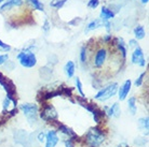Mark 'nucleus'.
<instances>
[{
  "instance_id": "obj_19",
  "label": "nucleus",
  "mask_w": 149,
  "mask_h": 147,
  "mask_svg": "<svg viewBox=\"0 0 149 147\" xmlns=\"http://www.w3.org/2000/svg\"><path fill=\"white\" fill-rule=\"evenodd\" d=\"M134 37H135V40H142L144 39L146 36V32H145V28L143 27V26L138 25L136 26L134 28Z\"/></svg>"
},
{
  "instance_id": "obj_24",
  "label": "nucleus",
  "mask_w": 149,
  "mask_h": 147,
  "mask_svg": "<svg viewBox=\"0 0 149 147\" xmlns=\"http://www.w3.org/2000/svg\"><path fill=\"white\" fill-rule=\"evenodd\" d=\"M146 75V72H143L139 76H138V78L135 81V86L136 87H139V86H142L143 85V82H144V77H145Z\"/></svg>"
},
{
  "instance_id": "obj_25",
  "label": "nucleus",
  "mask_w": 149,
  "mask_h": 147,
  "mask_svg": "<svg viewBox=\"0 0 149 147\" xmlns=\"http://www.w3.org/2000/svg\"><path fill=\"white\" fill-rule=\"evenodd\" d=\"M64 146L65 147H76V141L72 139H66L64 141Z\"/></svg>"
},
{
  "instance_id": "obj_22",
  "label": "nucleus",
  "mask_w": 149,
  "mask_h": 147,
  "mask_svg": "<svg viewBox=\"0 0 149 147\" xmlns=\"http://www.w3.org/2000/svg\"><path fill=\"white\" fill-rule=\"evenodd\" d=\"M88 60V48L86 46H82L80 49V63L82 65H86Z\"/></svg>"
},
{
  "instance_id": "obj_9",
  "label": "nucleus",
  "mask_w": 149,
  "mask_h": 147,
  "mask_svg": "<svg viewBox=\"0 0 149 147\" xmlns=\"http://www.w3.org/2000/svg\"><path fill=\"white\" fill-rule=\"evenodd\" d=\"M56 126H57V132L58 133H62L64 136H66V139H72V140L77 141L78 140V135H77V133L74 132V130L70 128V127H68L67 125H64V124H61V122H55Z\"/></svg>"
},
{
  "instance_id": "obj_29",
  "label": "nucleus",
  "mask_w": 149,
  "mask_h": 147,
  "mask_svg": "<svg viewBox=\"0 0 149 147\" xmlns=\"http://www.w3.org/2000/svg\"><path fill=\"white\" fill-rule=\"evenodd\" d=\"M45 140V132H43V131H41V132L38 133L37 135V141L39 142V143H43Z\"/></svg>"
},
{
  "instance_id": "obj_31",
  "label": "nucleus",
  "mask_w": 149,
  "mask_h": 147,
  "mask_svg": "<svg viewBox=\"0 0 149 147\" xmlns=\"http://www.w3.org/2000/svg\"><path fill=\"white\" fill-rule=\"evenodd\" d=\"M42 28H43L45 31H49V30H50V23H49L48 19H45V24H43V26H42Z\"/></svg>"
},
{
  "instance_id": "obj_26",
  "label": "nucleus",
  "mask_w": 149,
  "mask_h": 147,
  "mask_svg": "<svg viewBox=\"0 0 149 147\" xmlns=\"http://www.w3.org/2000/svg\"><path fill=\"white\" fill-rule=\"evenodd\" d=\"M0 49H2L3 52H9L11 49V46L9 44H6L3 41L0 39Z\"/></svg>"
},
{
  "instance_id": "obj_30",
  "label": "nucleus",
  "mask_w": 149,
  "mask_h": 147,
  "mask_svg": "<svg viewBox=\"0 0 149 147\" xmlns=\"http://www.w3.org/2000/svg\"><path fill=\"white\" fill-rule=\"evenodd\" d=\"M136 46H138V44H137V40H135V39H132V40L129 41V47H131V48H135Z\"/></svg>"
},
{
  "instance_id": "obj_2",
  "label": "nucleus",
  "mask_w": 149,
  "mask_h": 147,
  "mask_svg": "<svg viewBox=\"0 0 149 147\" xmlns=\"http://www.w3.org/2000/svg\"><path fill=\"white\" fill-rule=\"evenodd\" d=\"M19 110L22 112L24 116L26 117L27 122L34 125L37 124L39 119V107L37 104L34 103H23L19 105Z\"/></svg>"
},
{
  "instance_id": "obj_8",
  "label": "nucleus",
  "mask_w": 149,
  "mask_h": 147,
  "mask_svg": "<svg viewBox=\"0 0 149 147\" xmlns=\"http://www.w3.org/2000/svg\"><path fill=\"white\" fill-rule=\"evenodd\" d=\"M131 61L133 65H138L139 67L146 66V59L144 56V51L142 49L141 46H136L134 51L132 53V57H131Z\"/></svg>"
},
{
  "instance_id": "obj_23",
  "label": "nucleus",
  "mask_w": 149,
  "mask_h": 147,
  "mask_svg": "<svg viewBox=\"0 0 149 147\" xmlns=\"http://www.w3.org/2000/svg\"><path fill=\"white\" fill-rule=\"evenodd\" d=\"M66 1H67V0H52L50 5L53 8H55V9H61L64 4L66 3Z\"/></svg>"
},
{
  "instance_id": "obj_7",
  "label": "nucleus",
  "mask_w": 149,
  "mask_h": 147,
  "mask_svg": "<svg viewBox=\"0 0 149 147\" xmlns=\"http://www.w3.org/2000/svg\"><path fill=\"white\" fill-rule=\"evenodd\" d=\"M58 142H60V136L56 130L50 129L45 132V147H56Z\"/></svg>"
},
{
  "instance_id": "obj_18",
  "label": "nucleus",
  "mask_w": 149,
  "mask_h": 147,
  "mask_svg": "<svg viewBox=\"0 0 149 147\" xmlns=\"http://www.w3.org/2000/svg\"><path fill=\"white\" fill-rule=\"evenodd\" d=\"M138 127L142 131H145L146 133H148V129H149V118L148 116H145V117H141L138 119Z\"/></svg>"
},
{
  "instance_id": "obj_34",
  "label": "nucleus",
  "mask_w": 149,
  "mask_h": 147,
  "mask_svg": "<svg viewBox=\"0 0 149 147\" xmlns=\"http://www.w3.org/2000/svg\"><path fill=\"white\" fill-rule=\"evenodd\" d=\"M141 1H142V3H144V4H145V3H147V2H148L149 0H141Z\"/></svg>"
},
{
  "instance_id": "obj_14",
  "label": "nucleus",
  "mask_w": 149,
  "mask_h": 147,
  "mask_svg": "<svg viewBox=\"0 0 149 147\" xmlns=\"http://www.w3.org/2000/svg\"><path fill=\"white\" fill-rule=\"evenodd\" d=\"M64 72H65V74H66V76L68 78L74 77V72H76V65H74V61L68 60L67 63H65V66H64Z\"/></svg>"
},
{
  "instance_id": "obj_15",
  "label": "nucleus",
  "mask_w": 149,
  "mask_h": 147,
  "mask_svg": "<svg viewBox=\"0 0 149 147\" xmlns=\"http://www.w3.org/2000/svg\"><path fill=\"white\" fill-rule=\"evenodd\" d=\"M22 4H23V0H7V1L1 5L0 10L2 12L8 11V10H10L11 8L19 7V5H22Z\"/></svg>"
},
{
  "instance_id": "obj_11",
  "label": "nucleus",
  "mask_w": 149,
  "mask_h": 147,
  "mask_svg": "<svg viewBox=\"0 0 149 147\" xmlns=\"http://www.w3.org/2000/svg\"><path fill=\"white\" fill-rule=\"evenodd\" d=\"M131 88H132V81L131 80L124 81V83L120 87H118V91H117V93H118V99L120 101H124L127 98V96H129Z\"/></svg>"
},
{
  "instance_id": "obj_3",
  "label": "nucleus",
  "mask_w": 149,
  "mask_h": 147,
  "mask_svg": "<svg viewBox=\"0 0 149 147\" xmlns=\"http://www.w3.org/2000/svg\"><path fill=\"white\" fill-rule=\"evenodd\" d=\"M31 48H33V46L25 48L24 51L19 52L16 56L21 66L24 67V68L29 69V68H34L37 65V57H36V54L34 52H31Z\"/></svg>"
},
{
  "instance_id": "obj_20",
  "label": "nucleus",
  "mask_w": 149,
  "mask_h": 147,
  "mask_svg": "<svg viewBox=\"0 0 149 147\" xmlns=\"http://www.w3.org/2000/svg\"><path fill=\"white\" fill-rule=\"evenodd\" d=\"M74 83H76V88H77V91L80 95L81 98H86V95H84V91H83V85H82V82L79 77H76L74 80Z\"/></svg>"
},
{
  "instance_id": "obj_17",
  "label": "nucleus",
  "mask_w": 149,
  "mask_h": 147,
  "mask_svg": "<svg viewBox=\"0 0 149 147\" xmlns=\"http://www.w3.org/2000/svg\"><path fill=\"white\" fill-rule=\"evenodd\" d=\"M127 109L129 112L132 116H135L137 113V104H136V98L135 97H131L127 100Z\"/></svg>"
},
{
  "instance_id": "obj_12",
  "label": "nucleus",
  "mask_w": 149,
  "mask_h": 147,
  "mask_svg": "<svg viewBox=\"0 0 149 147\" xmlns=\"http://www.w3.org/2000/svg\"><path fill=\"white\" fill-rule=\"evenodd\" d=\"M115 45H116V47H117L118 53L122 56V58L123 59L125 58V57H127V44H125L124 40H123L122 38H116Z\"/></svg>"
},
{
  "instance_id": "obj_33",
  "label": "nucleus",
  "mask_w": 149,
  "mask_h": 147,
  "mask_svg": "<svg viewBox=\"0 0 149 147\" xmlns=\"http://www.w3.org/2000/svg\"><path fill=\"white\" fill-rule=\"evenodd\" d=\"M118 147H131V146L127 143H121V144H119V146Z\"/></svg>"
},
{
  "instance_id": "obj_35",
  "label": "nucleus",
  "mask_w": 149,
  "mask_h": 147,
  "mask_svg": "<svg viewBox=\"0 0 149 147\" xmlns=\"http://www.w3.org/2000/svg\"><path fill=\"white\" fill-rule=\"evenodd\" d=\"M2 1H3V0H0V3H1V2H2Z\"/></svg>"
},
{
  "instance_id": "obj_13",
  "label": "nucleus",
  "mask_w": 149,
  "mask_h": 147,
  "mask_svg": "<svg viewBox=\"0 0 149 147\" xmlns=\"http://www.w3.org/2000/svg\"><path fill=\"white\" fill-rule=\"evenodd\" d=\"M115 17V12L112 11L111 9H109L107 7H103L101 10V14H100V19L102 21H109V19H111Z\"/></svg>"
},
{
  "instance_id": "obj_4",
  "label": "nucleus",
  "mask_w": 149,
  "mask_h": 147,
  "mask_svg": "<svg viewBox=\"0 0 149 147\" xmlns=\"http://www.w3.org/2000/svg\"><path fill=\"white\" fill-rule=\"evenodd\" d=\"M117 91H118V84L117 83H110L107 86L101 88L95 93L94 100H96L98 102H106L107 100L116 96Z\"/></svg>"
},
{
  "instance_id": "obj_5",
  "label": "nucleus",
  "mask_w": 149,
  "mask_h": 147,
  "mask_svg": "<svg viewBox=\"0 0 149 147\" xmlns=\"http://www.w3.org/2000/svg\"><path fill=\"white\" fill-rule=\"evenodd\" d=\"M39 117L45 122H52L55 124L57 122V118H58V113L55 110V107L51 105V104H45L41 112L39 113Z\"/></svg>"
},
{
  "instance_id": "obj_28",
  "label": "nucleus",
  "mask_w": 149,
  "mask_h": 147,
  "mask_svg": "<svg viewBox=\"0 0 149 147\" xmlns=\"http://www.w3.org/2000/svg\"><path fill=\"white\" fill-rule=\"evenodd\" d=\"M8 60H9V55L8 54H0V66H3Z\"/></svg>"
},
{
  "instance_id": "obj_10",
  "label": "nucleus",
  "mask_w": 149,
  "mask_h": 147,
  "mask_svg": "<svg viewBox=\"0 0 149 147\" xmlns=\"http://www.w3.org/2000/svg\"><path fill=\"white\" fill-rule=\"evenodd\" d=\"M103 112L109 118H118L121 115V107L118 102H113L109 106L103 107Z\"/></svg>"
},
{
  "instance_id": "obj_6",
  "label": "nucleus",
  "mask_w": 149,
  "mask_h": 147,
  "mask_svg": "<svg viewBox=\"0 0 149 147\" xmlns=\"http://www.w3.org/2000/svg\"><path fill=\"white\" fill-rule=\"evenodd\" d=\"M107 54H108V52L105 47L98 48L95 52V55H94L93 58V65L96 69H101L102 67L105 65L106 60H107Z\"/></svg>"
},
{
  "instance_id": "obj_16",
  "label": "nucleus",
  "mask_w": 149,
  "mask_h": 147,
  "mask_svg": "<svg viewBox=\"0 0 149 147\" xmlns=\"http://www.w3.org/2000/svg\"><path fill=\"white\" fill-rule=\"evenodd\" d=\"M100 27H104V21H102L101 19H94V21H92L91 23L88 24L84 31H86V32H90V31H93V30L97 29V28H100Z\"/></svg>"
},
{
  "instance_id": "obj_1",
  "label": "nucleus",
  "mask_w": 149,
  "mask_h": 147,
  "mask_svg": "<svg viewBox=\"0 0 149 147\" xmlns=\"http://www.w3.org/2000/svg\"><path fill=\"white\" fill-rule=\"evenodd\" d=\"M106 139H107V134L105 132V130H103L97 125L96 127L91 128L86 132L84 136V142L88 147H100L104 144Z\"/></svg>"
},
{
  "instance_id": "obj_27",
  "label": "nucleus",
  "mask_w": 149,
  "mask_h": 147,
  "mask_svg": "<svg viewBox=\"0 0 149 147\" xmlns=\"http://www.w3.org/2000/svg\"><path fill=\"white\" fill-rule=\"evenodd\" d=\"M100 4V0H90L89 3H88V7L91 8V9H96Z\"/></svg>"
},
{
  "instance_id": "obj_32",
  "label": "nucleus",
  "mask_w": 149,
  "mask_h": 147,
  "mask_svg": "<svg viewBox=\"0 0 149 147\" xmlns=\"http://www.w3.org/2000/svg\"><path fill=\"white\" fill-rule=\"evenodd\" d=\"M112 40V37L110 34H106L104 38H103V41H104L105 43H109V42H111Z\"/></svg>"
},
{
  "instance_id": "obj_21",
  "label": "nucleus",
  "mask_w": 149,
  "mask_h": 147,
  "mask_svg": "<svg viewBox=\"0 0 149 147\" xmlns=\"http://www.w3.org/2000/svg\"><path fill=\"white\" fill-rule=\"evenodd\" d=\"M27 1H28V3L31 4L38 11H43L45 10V5H43V3L41 2L40 0H27Z\"/></svg>"
}]
</instances>
